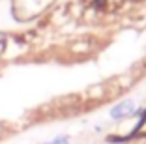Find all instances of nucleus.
<instances>
[{"instance_id":"1","label":"nucleus","mask_w":146,"mask_h":144,"mask_svg":"<svg viewBox=\"0 0 146 144\" xmlns=\"http://www.w3.org/2000/svg\"><path fill=\"white\" fill-rule=\"evenodd\" d=\"M137 105H135V101H131V99H125V101H120L116 103L114 107H112L111 110H109V116H111V120H124L127 118V116H131L133 112H137Z\"/></svg>"},{"instance_id":"2","label":"nucleus","mask_w":146,"mask_h":144,"mask_svg":"<svg viewBox=\"0 0 146 144\" xmlns=\"http://www.w3.org/2000/svg\"><path fill=\"white\" fill-rule=\"evenodd\" d=\"M69 137L68 135H60V137H56V139H52V140H49V142H45V144H69Z\"/></svg>"}]
</instances>
